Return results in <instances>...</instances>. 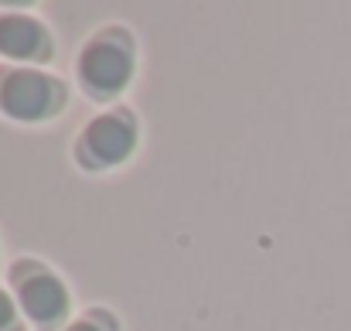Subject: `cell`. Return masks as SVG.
<instances>
[{
  "instance_id": "5",
  "label": "cell",
  "mask_w": 351,
  "mask_h": 331,
  "mask_svg": "<svg viewBox=\"0 0 351 331\" xmlns=\"http://www.w3.org/2000/svg\"><path fill=\"white\" fill-rule=\"evenodd\" d=\"M0 52L14 58H31L45 52V31L27 17H3L0 21Z\"/></svg>"
},
{
  "instance_id": "4",
  "label": "cell",
  "mask_w": 351,
  "mask_h": 331,
  "mask_svg": "<svg viewBox=\"0 0 351 331\" xmlns=\"http://www.w3.org/2000/svg\"><path fill=\"white\" fill-rule=\"evenodd\" d=\"M21 304H24V311L34 321H55L65 311L69 301H65V287L55 277L38 273V277H31V280L21 284Z\"/></svg>"
},
{
  "instance_id": "6",
  "label": "cell",
  "mask_w": 351,
  "mask_h": 331,
  "mask_svg": "<svg viewBox=\"0 0 351 331\" xmlns=\"http://www.w3.org/2000/svg\"><path fill=\"white\" fill-rule=\"evenodd\" d=\"M10 318H14V304L7 301V294H0V328H7Z\"/></svg>"
},
{
  "instance_id": "2",
  "label": "cell",
  "mask_w": 351,
  "mask_h": 331,
  "mask_svg": "<svg viewBox=\"0 0 351 331\" xmlns=\"http://www.w3.org/2000/svg\"><path fill=\"white\" fill-rule=\"evenodd\" d=\"M82 76L99 93H117L130 79V55L113 41H96L82 55Z\"/></svg>"
},
{
  "instance_id": "1",
  "label": "cell",
  "mask_w": 351,
  "mask_h": 331,
  "mask_svg": "<svg viewBox=\"0 0 351 331\" xmlns=\"http://www.w3.org/2000/svg\"><path fill=\"white\" fill-rule=\"evenodd\" d=\"M55 86L38 72H14L0 86V106L14 119H38L51 110Z\"/></svg>"
},
{
  "instance_id": "3",
  "label": "cell",
  "mask_w": 351,
  "mask_h": 331,
  "mask_svg": "<svg viewBox=\"0 0 351 331\" xmlns=\"http://www.w3.org/2000/svg\"><path fill=\"white\" fill-rule=\"evenodd\" d=\"M133 140H136L133 137V126L123 116H99L86 130V150L99 164H117V161H123L133 150Z\"/></svg>"
},
{
  "instance_id": "7",
  "label": "cell",
  "mask_w": 351,
  "mask_h": 331,
  "mask_svg": "<svg viewBox=\"0 0 351 331\" xmlns=\"http://www.w3.org/2000/svg\"><path fill=\"white\" fill-rule=\"evenodd\" d=\"M72 331H99V328H96V325H75Z\"/></svg>"
}]
</instances>
